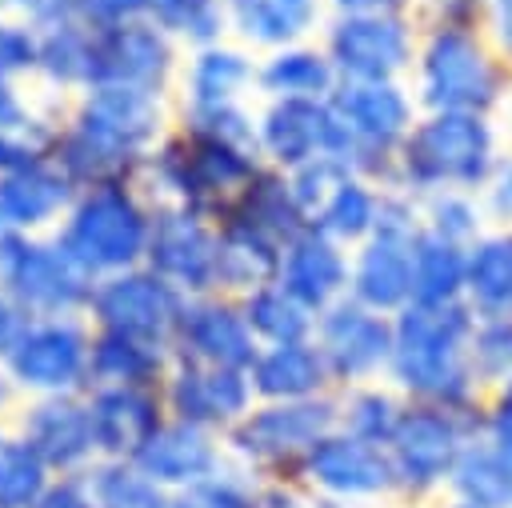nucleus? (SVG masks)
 I'll list each match as a JSON object with an SVG mask.
<instances>
[{
  "instance_id": "obj_1",
  "label": "nucleus",
  "mask_w": 512,
  "mask_h": 508,
  "mask_svg": "<svg viewBox=\"0 0 512 508\" xmlns=\"http://www.w3.org/2000/svg\"><path fill=\"white\" fill-rule=\"evenodd\" d=\"M472 308L460 304H408L392 316V360L384 380L416 404L476 408L484 384L472 368Z\"/></svg>"
},
{
  "instance_id": "obj_2",
  "label": "nucleus",
  "mask_w": 512,
  "mask_h": 508,
  "mask_svg": "<svg viewBox=\"0 0 512 508\" xmlns=\"http://www.w3.org/2000/svg\"><path fill=\"white\" fill-rule=\"evenodd\" d=\"M504 144L496 116L472 112H420L396 152L388 188L428 200L440 192H480L500 164Z\"/></svg>"
},
{
  "instance_id": "obj_3",
  "label": "nucleus",
  "mask_w": 512,
  "mask_h": 508,
  "mask_svg": "<svg viewBox=\"0 0 512 508\" xmlns=\"http://www.w3.org/2000/svg\"><path fill=\"white\" fill-rule=\"evenodd\" d=\"M408 88L420 112L496 116L512 100V68L480 28H424Z\"/></svg>"
},
{
  "instance_id": "obj_4",
  "label": "nucleus",
  "mask_w": 512,
  "mask_h": 508,
  "mask_svg": "<svg viewBox=\"0 0 512 508\" xmlns=\"http://www.w3.org/2000/svg\"><path fill=\"white\" fill-rule=\"evenodd\" d=\"M328 108L340 132L336 160L356 176L388 184L396 152L420 116V104L408 80H376V84L340 80L336 92L328 96Z\"/></svg>"
},
{
  "instance_id": "obj_5",
  "label": "nucleus",
  "mask_w": 512,
  "mask_h": 508,
  "mask_svg": "<svg viewBox=\"0 0 512 508\" xmlns=\"http://www.w3.org/2000/svg\"><path fill=\"white\" fill-rule=\"evenodd\" d=\"M480 440V404L444 408L408 400L400 424L388 440V460L396 472V496L408 504H440L456 460Z\"/></svg>"
},
{
  "instance_id": "obj_6",
  "label": "nucleus",
  "mask_w": 512,
  "mask_h": 508,
  "mask_svg": "<svg viewBox=\"0 0 512 508\" xmlns=\"http://www.w3.org/2000/svg\"><path fill=\"white\" fill-rule=\"evenodd\" d=\"M264 160L248 148H236L228 140L216 136H200L188 132L168 140L156 152V184L164 192L176 196L180 208L220 224L232 204L240 200V192L260 176Z\"/></svg>"
},
{
  "instance_id": "obj_7",
  "label": "nucleus",
  "mask_w": 512,
  "mask_h": 508,
  "mask_svg": "<svg viewBox=\"0 0 512 508\" xmlns=\"http://www.w3.org/2000/svg\"><path fill=\"white\" fill-rule=\"evenodd\" d=\"M336 432V392L312 400H256L224 436L240 464L264 480H296L304 456Z\"/></svg>"
},
{
  "instance_id": "obj_8",
  "label": "nucleus",
  "mask_w": 512,
  "mask_h": 508,
  "mask_svg": "<svg viewBox=\"0 0 512 508\" xmlns=\"http://www.w3.org/2000/svg\"><path fill=\"white\" fill-rule=\"evenodd\" d=\"M420 232H424L420 200H412L400 188H388L376 232L352 248L348 296L384 316H396L400 308H408L412 304V252H416Z\"/></svg>"
},
{
  "instance_id": "obj_9",
  "label": "nucleus",
  "mask_w": 512,
  "mask_h": 508,
  "mask_svg": "<svg viewBox=\"0 0 512 508\" xmlns=\"http://www.w3.org/2000/svg\"><path fill=\"white\" fill-rule=\"evenodd\" d=\"M340 80L376 84V80H408L420 48L416 12H332L320 36Z\"/></svg>"
},
{
  "instance_id": "obj_10",
  "label": "nucleus",
  "mask_w": 512,
  "mask_h": 508,
  "mask_svg": "<svg viewBox=\"0 0 512 508\" xmlns=\"http://www.w3.org/2000/svg\"><path fill=\"white\" fill-rule=\"evenodd\" d=\"M148 232L152 224L144 220L140 204L124 192V184H104V188H92L72 208V220L64 224L56 244L76 268L92 276V272H116L140 260L148 252Z\"/></svg>"
},
{
  "instance_id": "obj_11",
  "label": "nucleus",
  "mask_w": 512,
  "mask_h": 508,
  "mask_svg": "<svg viewBox=\"0 0 512 508\" xmlns=\"http://www.w3.org/2000/svg\"><path fill=\"white\" fill-rule=\"evenodd\" d=\"M0 284L24 312H72L92 300L88 272L76 268L60 244L24 240L12 228H0Z\"/></svg>"
},
{
  "instance_id": "obj_12",
  "label": "nucleus",
  "mask_w": 512,
  "mask_h": 508,
  "mask_svg": "<svg viewBox=\"0 0 512 508\" xmlns=\"http://www.w3.org/2000/svg\"><path fill=\"white\" fill-rule=\"evenodd\" d=\"M312 340L332 372L336 392L368 380H384L392 360V316L344 296L332 308L316 312Z\"/></svg>"
},
{
  "instance_id": "obj_13",
  "label": "nucleus",
  "mask_w": 512,
  "mask_h": 508,
  "mask_svg": "<svg viewBox=\"0 0 512 508\" xmlns=\"http://www.w3.org/2000/svg\"><path fill=\"white\" fill-rule=\"evenodd\" d=\"M296 480L348 508V504H364V500H388L396 496V472H392V460H388V448L380 444H368V440H356L348 432H328L300 464Z\"/></svg>"
},
{
  "instance_id": "obj_14",
  "label": "nucleus",
  "mask_w": 512,
  "mask_h": 508,
  "mask_svg": "<svg viewBox=\"0 0 512 508\" xmlns=\"http://www.w3.org/2000/svg\"><path fill=\"white\" fill-rule=\"evenodd\" d=\"M88 304L108 332H124L132 340L168 348V344H176L184 292H176L156 272H124V276L104 280Z\"/></svg>"
},
{
  "instance_id": "obj_15",
  "label": "nucleus",
  "mask_w": 512,
  "mask_h": 508,
  "mask_svg": "<svg viewBox=\"0 0 512 508\" xmlns=\"http://www.w3.org/2000/svg\"><path fill=\"white\" fill-rule=\"evenodd\" d=\"M260 160L280 172H296L320 156L336 160L340 132L328 100H268L256 112Z\"/></svg>"
},
{
  "instance_id": "obj_16",
  "label": "nucleus",
  "mask_w": 512,
  "mask_h": 508,
  "mask_svg": "<svg viewBox=\"0 0 512 508\" xmlns=\"http://www.w3.org/2000/svg\"><path fill=\"white\" fill-rule=\"evenodd\" d=\"M148 260L160 280L184 296H208L216 288V224L188 212L164 208L148 232Z\"/></svg>"
},
{
  "instance_id": "obj_17",
  "label": "nucleus",
  "mask_w": 512,
  "mask_h": 508,
  "mask_svg": "<svg viewBox=\"0 0 512 508\" xmlns=\"http://www.w3.org/2000/svg\"><path fill=\"white\" fill-rule=\"evenodd\" d=\"M176 348H180V360L248 372L260 352V340L252 336L236 296L208 292V296L184 300V312L176 324Z\"/></svg>"
},
{
  "instance_id": "obj_18",
  "label": "nucleus",
  "mask_w": 512,
  "mask_h": 508,
  "mask_svg": "<svg viewBox=\"0 0 512 508\" xmlns=\"http://www.w3.org/2000/svg\"><path fill=\"white\" fill-rule=\"evenodd\" d=\"M172 68V48L164 28H148L140 20L112 24V28H92V84H112V88H140L156 92Z\"/></svg>"
},
{
  "instance_id": "obj_19",
  "label": "nucleus",
  "mask_w": 512,
  "mask_h": 508,
  "mask_svg": "<svg viewBox=\"0 0 512 508\" xmlns=\"http://www.w3.org/2000/svg\"><path fill=\"white\" fill-rule=\"evenodd\" d=\"M348 280H352V248L336 244L316 224L300 228L280 248L276 284H284L312 312H324L336 300H344L348 296Z\"/></svg>"
},
{
  "instance_id": "obj_20",
  "label": "nucleus",
  "mask_w": 512,
  "mask_h": 508,
  "mask_svg": "<svg viewBox=\"0 0 512 508\" xmlns=\"http://www.w3.org/2000/svg\"><path fill=\"white\" fill-rule=\"evenodd\" d=\"M168 404L176 412V420L200 424V428H232L252 404V380L240 368H216V364H196V360H180L176 376L168 380Z\"/></svg>"
},
{
  "instance_id": "obj_21",
  "label": "nucleus",
  "mask_w": 512,
  "mask_h": 508,
  "mask_svg": "<svg viewBox=\"0 0 512 508\" xmlns=\"http://www.w3.org/2000/svg\"><path fill=\"white\" fill-rule=\"evenodd\" d=\"M76 128L84 136H92L96 144L136 160L144 152V144L156 136V128H160V108H156L152 92L100 84V88L88 92Z\"/></svg>"
},
{
  "instance_id": "obj_22",
  "label": "nucleus",
  "mask_w": 512,
  "mask_h": 508,
  "mask_svg": "<svg viewBox=\"0 0 512 508\" xmlns=\"http://www.w3.org/2000/svg\"><path fill=\"white\" fill-rule=\"evenodd\" d=\"M8 368L28 388H44V392L72 388L88 368L84 332L76 324H68V320L32 324L20 336V344L8 352Z\"/></svg>"
},
{
  "instance_id": "obj_23",
  "label": "nucleus",
  "mask_w": 512,
  "mask_h": 508,
  "mask_svg": "<svg viewBox=\"0 0 512 508\" xmlns=\"http://www.w3.org/2000/svg\"><path fill=\"white\" fill-rule=\"evenodd\" d=\"M256 400H312L332 396V372L316 348V340L296 344H264L248 368Z\"/></svg>"
},
{
  "instance_id": "obj_24",
  "label": "nucleus",
  "mask_w": 512,
  "mask_h": 508,
  "mask_svg": "<svg viewBox=\"0 0 512 508\" xmlns=\"http://www.w3.org/2000/svg\"><path fill=\"white\" fill-rule=\"evenodd\" d=\"M328 0H224L228 28L260 52L304 44L324 24Z\"/></svg>"
},
{
  "instance_id": "obj_25",
  "label": "nucleus",
  "mask_w": 512,
  "mask_h": 508,
  "mask_svg": "<svg viewBox=\"0 0 512 508\" xmlns=\"http://www.w3.org/2000/svg\"><path fill=\"white\" fill-rule=\"evenodd\" d=\"M136 464L156 484H180L184 488L192 480L220 472V448H216L208 428L188 424V420H172V424H160L144 440V448L136 452Z\"/></svg>"
},
{
  "instance_id": "obj_26",
  "label": "nucleus",
  "mask_w": 512,
  "mask_h": 508,
  "mask_svg": "<svg viewBox=\"0 0 512 508\" xmlns=\"http://www.w3.org/2000/svg\"><path fill=\"white\" fill-rule=\"evenodd\" d=\"M280 248L284 244H276L272 236L240 220H220L216 224V288L240 300L272 284L280 272Z\"/></svg>"
},
{
  "instance_id": "obj_27",
  "label": "nucleus",
  "mask_w": 512,
  "mask_h": 508,
  "mask_svg": "<svg viewBox=\"0 0 512 508\" xmlns=\"http://www.w3.org/2000/svg\"><path fill=\"white\" fill-rule=\"evenodd\" d=\"M336 84L340 76L328 52L312 40L264 52V60L256 64V92H264V100H328Z\"/></svg>"
},
{
  "instance_id": "obj_28",
  "label": "nucleus",
  "mask_w": 512,
  "mask_h": 508,
  "mask_svg": "<svg viewBox=\"0 0 512 508\" xmlns=\"http://www.w3.org/2000/svg\"><path fill=\"white\" fill-rule=\"evenodd\" d=\"M156 400L140 384H108L92 400V428H96V448L104 452H128L136 456L144 440L160 428Z\"/></svg>"
},
{
  "instance_id": "obj_29",
  "label": "nucleus",
  "mask_w": 512,
  "mask_h": 508,
  "mask_svg": "<svg viewBox=\"0 0 512 508\" xmlns=\"http://www.w3.org/2000/svg\"><path fill=\"white\" fill-rule=\"evenodd\" d=\"M24 440L44 456V464L56 468H72L80 464L92 448H96V428H92V408L76 404V400H44L28 412L24 424Z\"/></svg>"
},
{
  "instance_id": "obj_30",
  "label": "nucleus",
  "mask_w": 512,
  "mask_h": 508,
  "mask_svg": "<svg viewBox=\"0 0 512 508\" xmlns=\"http://www.w3.org/2000/svg\"><path fill=\"white\" fill-rule=\"evenodd\" d=\"M464 304L472 316H512V228H488L468 244Z\"/></svg>"
},
{
  "instance_id": "obj_31",
  "label": "nucleus",
  "mask_w": 512,
  "mask_h": 508,
  "mask_svg": "<svg viewBox=\"0 0 512 508\" xmlns=\"http://www.w3.org/2000/svg\"><path fill=\"white\" fill-rule=\"evenodd\" d=\"M224 220H240L264 236H272L276 244H288L300 228H308V216L292 192V180L288 172L280 168H260V176L240 192V200L232 204V212Z\"/></svg>"
},
{
  "instance_id": "obj_32",
  "label": "nucleus",
  "mask_w": 512,
  "mask_h": 508,
  "mask_svg": "<svg viewBox=\"0 0 512 508\" xmlns=\"http://www.w3.org/2000/svg\"><path fill=\"white\" fill-rule=\"evenodd\" d=\"M384 192H388V184H376V180H368V176L348 172V176L324 196V204L312 212L308 224H316V228H320L324 236H332L336 244L356 248V244H364V240L376 232Z\"/></svg>"
},
{
  "instance_id": "obj_33",
  "label": "nucleus",
  "mask_w": 512,
  "mask_h": 508,
  "mask_svg": "<svg viewBox=\"0 0 512 508\" xmlns=\"http://www.w3.org/2000/svg\"><path fill=\"white\" fill-rule=\"evenodd\" d=\"M188 88V108H220V104H240L248 88H256V64L244 48L232 44H204L184 76Z\"/></svg>"
},
{
  "instance_id": "obj_34",
  "label": "nucleus",
  "mask_w": 512,
  "mask_h": 508,
  "mask_svg": "<svg viewBox=\"0 0 512 508\" xmlns=\"http://www.w3.org/2000/svg\"><path fill=\"white\" fill-rule=\"evenodd\" d=\"M68 188H72V180L44 168V164L0 172V228L16 232V228H32V224L52 220L72 196Z\"/></svg>"
},
{
  "instance_id": "obj_35",
  "label": "nucleus",
  "mask_w": 512,
  "mask_h": 508,
  "mask_svg": "<svg viewBox=\"0 0 512 508\" xmlns=\"http://www.w3.org/2000/svg\"><path fill=\"white\" fill-rule=\"evenodd\" d=\"M404 404L408 400L388 380H368V384L340 388L336 392V428L356 436V440L388 448V440H392V432L400 424Z\"/></svg>"
},
{
  "instance_id": "obj_36",
  "label": "nucleus",
  "mask_w": 512,
  "mask_h": 508,
  "mask_svg": "<svg viewBox=\"0 0 512 508\" xmlns=\"http://www.w3.org/2000/svg\"><path fill=\"white\" fill-rule=\"evenodd\" d=\"M444 500L464 508H512V464L484 440L468 444L452 468Z\"/></svg>"
},
{
  "instance_id": "obj_37",
  "label": "nucleus",
  "mask_w": 512,
  "mask_h": 508,
  "mask_svg": "<svg viewBox=\"0 0 512 508\" xmlns=\"http://www.w3.org/2000/svg\"><path fill=\"white\" fill-rule=\"evenodd\" d=\"M468 248L444 236L420 232L412 252V300L416 304H460L464 300Z\"/></svg>"
},
{
  "instance_id": "obj_38",
  "label": "nucleus",
  "mask_w": 512,
  "mask_h": 508,
  "mask_svg": "<svg viewBox=\"0 0 512 508\" xmlns=\"http://www.w3.org/2000/svg\"><path fill=\"white\" fill-rule=\"evenodd\" d=\"M240 308H244V320L252 328V336L264 344H296V340H312V328H316V312L304 308L284 284H264L248 296H240Z\"/></svg>"
},
{
  "instance_id": "obj_39",
  "label": "nucleus",
  "mask_w": 512,
  "mask_h": 508,
  "mask_svg": "<svg viewBox=\"0 0 512 508\" xmlns=\"http://www.w3.org/2000/svg\"><path fill=\"white\" fill-rule=\"evenodd\" d=\"M36 68L56 84H92V28L72 16L52 20L36 40Z\"/></svg>"
},
{
  "instance_id": "obj_40",
  "label": "nucleus",
  "mask_w": 512,
  "mask_h": 508,
  "mask_svg": "<svg viewBox=\"0 0 512 508\" xmlns=\"http://www.w3.org/2000/svg\"><path fill=\"white\" fill-rule=\"evenodd\" d=\"M164 364L156 344L132 340L124 332H100L96 344L88 348V372L100 384H144L148 376H156Z\"/></svg>"
},
{
  "instance_id": "obj_41",
  "label": "nucleus",
  "mask_w": 512,
  "mask_h": 508,
  "mask_svg": "<svg viewBox=\"0 0 512 508\" xmlns=\"http://www.w3.org/2000/svg\"><path fill=\"white\" fill-rule=\"evenodd\" d=\"M420 216H424V232L444 236L452 244H476L492 224L488 212L480 204V192H440L420 200Z\"/></svg>"
},
{
  "instance_id": "obj_42",
  "label": "nucleus",
  "mask_w": 512,
  "mask_h": 508,
  "mask_svg": "<svg viewBox=\"0 0 512 508\" xmlns=\"http://www.w3.org/2000/svg\"><path fill=\"white\" fill-rule=\"evenodd\" d=\"M44 456L28 440L0 444V508H32L44 496Z\"/></svg>"
},
{
  "instance_id": "obj_43",
  "label": "nucleus",
  "mask_w": 512,
  "mask_h": 508,
  "mask_svg": "<svg viewBox=\"0 0 512 508\" xmlns=\"http://www.w3.org/2000/svg\"><path fill=\"white\" fill-rule=\"evenodd\" d=\"M148 12L164 32H180L192 44H216L228 28L224 0H148Z\"/></svg>"
},
{
  "instance_id": "obj_44",
  "label": "nucleus",
  "mask_w": 512,
  "mask_h": 508,
  "mask_svg": "<svg viewBox=\"0 0 512 508\" xmlns=\"http://www.w3.org/2000/svg\"><path fill=\"white\" fill-rule=\"evenodd\" d=\"M472 368H476L484 388L512 376V316H476Z\"/></svg>"
},
{
  "instance_id": "obj_45",
  "label": "nucleus",
  "mask_w": 512,
  "mask_h": 508,
  "mask_svg": "<svg viewBox=\"0 0 512 508\" xmlns=\"http://www.w3.org/2000/svg\"><path fill=\"white\" fill-rule=\"evenodd\" d=\"M96 508H172L152 476L112 464L96 476Z\"/></svg>"
},
{
  "instance_id": "obj_46",
  "label": "nucleus",
  "mask_w": 512,
  "mask_h": 508,
  "mask_svg": "<svg viewBox=\"0 0 512 508\" xmlns=\"http://www.w3.org/2000/svg\"><path fill=\"white\" fill-rule=\"evenodd\" d=\"M188 120V132H200V136H216V140H228L236 148H248L260 156V140H256V116L244 108V104H220V108H188L184 112Z\"/></svg>"
},
{
  "instance_id": "obj_47",
  "label": "nucleus",
  "mask_w": 512,
  "mask_h": 508,
  "mask_svg": "<svg viewBox=\"0 0 512 508\" xmlns=\"http://www.w3.org/2000/svg\"><path fill=\"white\" fill-rule=\"evenodd\" d=\"M172 508H256V484H244L232 472H212L176 492Z\"/></svg>"
},
{
  "instance_id": "obj_48",
  "label": "nucleus",
  "mask_w": 512,
  "mask_h": 508,
  "mask_svg": "<svg viewBox=\"0 0 512 508\" xmlns=\"http://www.w3.org/2000/svg\"><path fill=\"white\" fill-rule=\"evenodd\" d=\"M52 144V132L40 120H16L8 128H0V172H16V168H32L44 164V152Z\"/></svg>"
},
{
  "instance_id": "obj_49",
  "label": "nucleus",
  "mask_w": 512,
  "mask_h": 508,
  "mask_svg": "<svg viewBox=\"0 0 512 508\" xmlns=\"http://www.w3.org/2000/svg\"><path fill=\"white\" fill-rule=\"evenodd\" d=\"M480 440L492 444L512 464V376L484 388L480 400Z\"/></svg>"
},
{
  "instance_id": "obj_50",
  "label": "nucleus",
  "mask_w": 512,
  "mask_h": 508,
  "mask_svg": "<svg viewBox=\"0 0 512 508\" xmlns=\"http://www.w3.org/2000/svg\"><path fill=\"white\" fill-rule=\"evenodd\" d=\"M352 168H344L340 160H332V156H320V160H312V164H304V168H296V172H288V180H292V192H296V200H300V208H304V216L312 220V212L324 204V196L348 176Z\"/></svg>"
},
{
  "instance_id": "obj_51",
  "label": "nucleus",
  "mask_w": 512,
  "mask_h": 508,
  "mask_svg": "<svg viewBox=\"0 0 512 508\" xmlns=\"http://www.w3.org/2000/svg\"><path fill=\"white\" fill-rule=\"evenodd\" d=\"M488 0H416V20L424 28H484Z\"/></svg>"
},
{
  "instance_id": "obj_52",
  "label": "nucleus",
  "mask_w": 512,
  "mask_h": 508,
  "mask_svg": "<svg viewBox=\"0 0 512 508\" xmlns=\"http://www.w3.org/2000/svg\"><path fill=\"white\" fill-rule=\"evenodd\" d=\"M480 204L492 228H512V152H504L500 164L492 168L488 184L480 188Z\"/></svg>"
},
{
  "instance_id": "obj_53",
  "label": "nucleus",
  "mask_w": 512,
  "mask_h": 508,
  "mask_svg": "<svg viewBox=\"0 0 512 508\" xmlns=\"http://www.w3.org/2000/svg\"><path fill=\"white\" fill-rule=\"evenodd\" d=\"M140 12H148V0H72V16H80L92 28L128 24Z\"/></svg>"
},
{
  "instance_id": "obj_54",
  "label": "nucleus",
  "mask_w": 512,
  "mask_h": 508,
  "mask_svg": "<svg viewBox=\"0 0 512 508\" xmlns=\"http://www.w3.org/2000/svg\"><path fill=\"white\" fill-rule=\"evenodd\" d=\"M32 64H36V36L28 28H16V24L0 20V76L24 72Z\"/></svg>"
},
{
  "instance_id": "obj_55",
  "label": "nucleus",
  "mask_w": 512,
  "mask_h": 508,
  "mask_svg": "<svg viewBox=\"0 0 512 508\" xmlns=\"http://www.w3.org/2000/svg\"><path fill=\"white\" fill-rule=\"evenodd\" d=\"M480 32L492 40V48L512 68V0H488L484 4V28Z\"/></svg>"
},
{
  "instance_id": "obj_56",
  "label": "nucleus",
  "mask_w": 512,
  "mask_h": 508,
  "mask_svg": "<svg viewBox=\"0 0 512 508\" xmlns=\"http://www.w3.org/2000/svg\"><path fill=\"white\" fill-rule=\"evenodd\" d=\"M28 332V320H24V308L8 296V292H0V356H8L16 344H20V336Z\"/></svg>"
},
{
  "instance_id": "obj_57",
  "label": "nucleus",
  "mask_w": 512,
  "mask_h": 508,
  "mask_svg": "<svg viewBox=\"0 0 512 508\" xmlns=\"http://www.w3.org/2000/svg\"><path fill=\"white\" fill-rule=\"evenodd\" d=\"M32 508H96L88 496H84V488L80 484H56V488H44V496L32 504Z\"/></svg>"
},
{
  "instance_id": "obj_58",
  "label": "nucleus",
  "mask_w": 512,
  "mask_h": 508,
  "mask_svg": "<svg viewBox=\"0 0 512 508\" xmlns=\"http://www.w3.org/2000/svg\"><path fill=\"white\" fill-rule=\"evenodd\" d=\"M332 12H408L416 0H328Z\"/></svg>"
},
{
  "instance_id": "obj_59",
  "label": "nucleus",
  "mask_w": 512,
  "mask_h": 508,
  "mask_svg": "<svg viewBox=\"0 0 512 508\" xmlns=\"http://www.w3.org/2000/svg\"><path fill=\"white\" fill-rule=\"evenodd\" d=\"M0 4H12V8H24V12H32V16H40V20H64V16H72V0H0Z\"/></svg>"
},
{
  "instance_id": "obj_60",
  "label": "nucleus",
  "mask_w": 512,
  "mask_h": 508,
  "mask_svg": "<svg viewBox=\"0 0 512 508\" xmlns=\"http://www.w3.org/2000/svg\"><path fill=\"white\" fill-rule=\"evenodd\" d=\"M16 120H24V112H20V104H16L12 88H8V80L0 76V128H8V124H16Z\"/></svg>"
},
{
  "instance_id": "obj_61",
  "label": "nucleus",
  "mask_w": 512,
  "mask_h": 508,
  "mask_svg": "<svg viewBox=\"0 0 512 508\" xmlns=\"http://www.w3.org/2000/svg\"><path fill=\"white\" fill-rule=\"evenodd\" d=\"M440 508H464V504H452V500H440Z\"/></svg>"
},
{
  "instance_id": "obj_62",
  "label": "nucleus",
  "mask_w": 512,
  "mask_h": 508,
  "mask_svg": "<svg viewBox=\"0 0 512 508\" xmlns=\"http://www.w3.org/2000/svg\"><path fill=\"white\" fill-rule=\"evenodd\" d=\"M408 508H440V504H408Z\"/></svg>"
}]
</instances>
